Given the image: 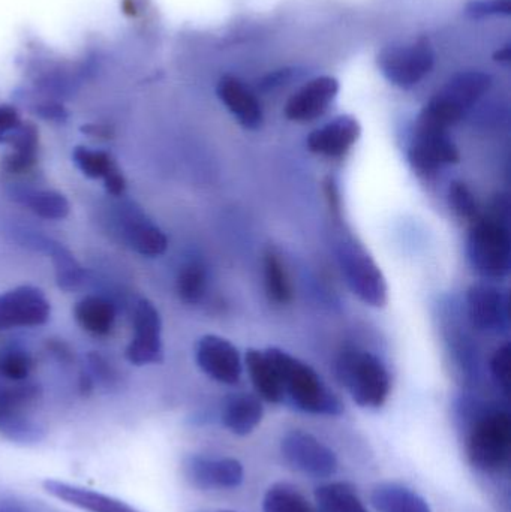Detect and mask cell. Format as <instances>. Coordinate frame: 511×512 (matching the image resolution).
Listing matches in <instances>:
<instances>
[{"mask_svg": "<svg viewBox=\"0 0 511 512\" xmlns=\"http://www.w3.org/2000/svg\"><path fill=\"white\" fill-rule=\"evenodd\" d=\"M464 418V445L468 460L485 474H501L509 468L511 417L501 408H476Z\"/></svg>", "mask_w": 511, "mask_h": 512, "instance_id": "obj_1", "label": "cell"}, {"mask_svg": "<svg viewBox=\"0 0 511 512\" xmlns=\"http://www.w3.org/2000/svg\"><path fill=\"white\" fill-rule=\"evenodd\" d=\"M264 352L281 379L284 400H290L291 405L308 414L336 417L344 412L339 397L311 366L279 348H267Z\"/></svg>", "mask_w": 511, "mask_h": 512, "instance_id": "obj_2", "label": "cell"}, {"mask_svg": "<svg viewBox=\"0 0 511 512\" xmlns=\"http://www.w3.org/2000/svg\"><path fill=\"white\" fill-rule=\"evenodd\" d=\"M339 381L362 408L378 409L389 399L392 379L380 358L371 352L345 351L336 366Z\"/></svg>", "mask_w": 511, "mask_h": 512, "instance_id": "obj_3", "label": "cell"}, {"mask_svg": "<svg viewBox=\"0 0 511 512\" xmlns=\"http://www.w3.org/2000/svg\"><path fill=\"white\" fill-rule=\"evenodd\" d=\"M467 252L480 276L495 280L509 276L511 240L506 221L501 216H479L468 234Z\"/></svg>", "mask_w": 511, "mask_h": 512, "instance_id": "obj_4", "label": "cell"}, {"mask_svg": "<svg viewBox=\"0 0 511 512\" xmlns=\"http://www.w3.org/2000/svg\"><path fill=\"white\" fill-rule=\"evenodd\" d=\"M335 252L339 268L351 291L368 306H386V279L369 252L347 234H341L336 239Z\"/></svg>", "mask_w": 511, "mask_h": 512, "instance_id": "obj_5", "label": "cell"}, {"mask_svg": "<svg viewBox=\"0 0 511 512\" xmlns=\"http://www.w3.org/2000/svg\"><path fill=\"white\" fill-rule=\"evenodd\" d=\"M387 80L402 89H410L434 69L435 54L429 39L420 38L411 45L386 48L378 59Z\"/></svg>", "mask_w": 511, "mask_h": 512, "instance_id": "obj_6", "label": "cell"}, {"mask_svg": "<svg viewBox=\"0 0 511 512\" xmlns=\"http://www.w3.org/2000/svg\"><path fill=\"white\" fill-rule=\"evenodd\" d=\"M411 167L420 176H435L446 165L458 164L461 153L447 129L417 120L416 132L408 150Z\"/></svg>", "mask_w": 511, "mask_h": 512, "instance_id": "obj_7", "label": "cell"}, {"mask_svg": "<svg viewBox=\"0 0 511 512\" xmlns=\"http://www.w3.org/2000/svg\"><path fill=\"white\" fill-rule=\"evenodd\" d=\"M285 462L294 469L314 478H329L338 471V457L320 439L302 430L288 432L281 441Z\"/></svg>", "mask_w": 511, "mask_h": 512, "instance_id": "obj_8", "label": "cell"}, {"mask_svg": "<svg viewBox=\"0 0 511 512\" xmlns=\"http://www.w3.org/2000/svg\"><path fill=\"white\" fill-rule=\"evenodd\" d=\"M186 481L195 489H236L243 483L245 469L233 457L186 456L182 463Z\"/></svg>", "mask_w": 511, "mask_h": 512, "instance_id": "obj_9", "label": "cell"}, {"mask_svg": "<svg viewBox=\"0 0 511 512\" xmlns=\"http://www.w3.org/2000/svg\"><path fill=\"white\" fill-rule=\"evenodd\" d=\"M50 303L41 289L18 286L0 294V330L39 327L50 318Z\"/></svg>", "mask_w": 511, "mask_h": 512, "instance_id": "obj_10", "label": "cell"}, {"mask_svg": "<svg viewBox=\"0 0 511 512\" xmlns=\"http://www.w3.org/2000/svg\"><path fill=\"white\" fill-rule=\"evenodd\" d=\"M162 322L158 310L152 301L141 298L135 306L134 336L126 349V358L135 366L161 363Z\"/></svg>", "mask_w": 511, "mask_h": 512, "instance_id": "obj_11", "label": "cell"}, {"mask_svg": "<svg viewBox=\"0 0 511 512\" xmlns=\"http://www.w3.org/2000/svg\"><path fill=\"white\" fill-rule=\"evenodd\" d=\"M471 325L483 333H500L509 328V295L488 283H476L467 292Z\"/></svg>", "mask_w": 511, "mask_h": 512, "instance_id": "obj_12", "label": "cell"}, {"mask_svg": "<svg viewBox=\"0 0 511 512\" xmlns=\"http://www.w3.org/2000/svg\"><path fill=\"white\" fill-rule=\"evenodd\" d=\"M195 358L209 378L227 385H236L240 381L242 360L230 340L215 334L201 337L195 348Z\"/></svg>", "mask_w": 511, "mask_h": 512, "instance_id": "obj_13", "label": "cell"}, {"mask_svg": "<svg viewBox=\"0 0 511 512\" xmlns=\"http://www.w3.org/2000/svg\"><path fill=\"white\" fill-rule=\"evenodd\" d=\"M339 83L332 77H318L309 81L285 105V117L291 122H311L326 113L335 96Z\"/></svg>", "mask_w": 511, "mask_h": 512, "instance_id": "obj_14", "label": "cell"}, {"mask_svg": "<svg viewBox=\"0 0 511 512\" xmlns=\"http://www.w3.org/2000/svg\"><path fill=\"white\" fill-rule=\"evenodd\" d=\"M44 492L63 504L84 512H140L125 501L59 480H45Z\"/></svg>", "mask_w": 511, "mask_h": 512, "instance_id": "obj_15", "label": "cell"}, {"mask_svg": "<svg viewBox=\"0 0 511 512\" xmlns=\"http://www.w3.org/2000/svg\"><path fill=\"white\" fill-rule=\"evenodd\" d=\"M359 122L351 116H339L323 128L315 129L306 140L309 152L326 158H342L359 140Z\"/></svg>", "mask_w": 511, "mask_h": 512, "instance_id": "obj_16", "label": "cell"}, {"mask_svg": "<svg viewBox=\"0 0 511 512\" xmlns=\"http://www.w3.org/2000/svg\"><path fill=\"white\" fill-rule=\"evenodd\" d=\"M120 227L128 245L144 256H159L167 251V236L140 209L132 204L123 206L119 215Z\"/></svg>", "mask_w": 511, "mask_h": 512, "instance_id": "obj_17", "label": "cell"}, {"mask_svg": "<svg viewBox=\"0 0 511 512\" xmlns=\"http://www.w3.org/2000/svg\"><path fill=\"white\" fill-rule=\"evenodd\" d=\"M20 242L27 248L45 252L53 259L56 270L57 285L63 291H74L84 282V270L74 255L56 240L48 239L41 234L21 233Z\"/></svg>", "mask_w": 511, "mask_h": 512, "instance_id": "obj_18", "label": "cell"}, {"mask_svg": "<svg viewBox=\"0 0 511 512\" xmlns=\"http://www.w3.org/2000/svg\"><path fill=\"white\" fill-rule=\"evenodd\" d=\"M219 99L246 129H258L263 125V110L254 93L236 77L225 75L219 81Z\"/></svg>", "mask_w": 511, "mask_h": 512, "instance_id": "obj_19", "label": "cell"}, {"mask_svg": "<svg viewBox=\"0 0 511 512\" xmlns=\"http://www.w3.org/2000/svg\"><path fill=\"white\" fill-rule=\"evenodd\" d=\"M263 405L254 394L236 393L225 399L222 423L237 436H248L263 420Z\"/></svg>", "mask_w": 511, "mask_h": 512, "instance_id": "obj_20", "label": "cell"}, {"mask_svg": "<svg viewBox=\"0 0 511 512\" xmlns=\"http://www.w3.org/2000/svg\"><path fill=\"white\" fill-rule=\"evenodd\" d=\"M371 502L377 512H431L423 496L399 483L377 484L372 489Z\"/></svg>", "mask_w": 511, "mask_h": 512, "instance_id": "obj_21", "label": "cell"}, {"mask_svg": "<svg viewBox=\"0 0 511 512\" xmlns=\"http://www.w3.org/2000/svg\"><path fill=\"white\" fill-rule=\"evenodd\" d=\"M491 84V77L485 72H459L438 95L443 96L450 104L461 108L465 113L468 108L473 107L477 101H480L488 93Z\"/></svg>", "mask_w": 511, "mask_h": 512, "instance_id": "obj_22", "label": "cell"}, {"mask_svg": "<svg viewBox=\"0 0 511 512\" xmlns=\"http://www.w3.org/2000/svg\"><path fill=\"white\" fill-rule=\"evenodd\" d=\"M5 144H9L12 149L11 155L5 159L8 173L24 174L32 170L38 153V129L33 123L21 122L20 126L8 135Z\"/></svg>", "mask_w": 511, "mask_h": 512, "instance_id": "obj_23", "label": "cell"}, {"mask_svg": "<svg viewBox=\"0 0 511 512\" xmlns=\"http://www.w3.org/2000/svg\"><path fill=\"white\" fill-rule=\"evenodd\" d=\"M246 366L255 390L264 400L270 403L284 402L281 379L266 352L249 349L246 354Z\"/></svg>", "mask_w": 511, "mask_h": 512, "instance_id": "obj_24", "label": "cell"}, {"mask_svg": "<svg viewBox=\"0 0 511 512\" xmlns=\"http://www.w3.org/2000/svg\"><path fill=\"white\" fill-rule=\"evenodd\" d=\"M75 319L87 333L105 336L113 330L116 321V309L104 297L89 295L78 301L74 309Z\"/></svg>", "mask_w": 511, "mask_h": 512, "instance_id": "obj_25", "label": "cell"}, {"mask_svg": "<svg viewBox=\"0 0 511 512\" xmlns=\"http://www.w3.org/2000/svg\"><path fill=\"white\" fill-rule=\"evenodd\" d=\"M12 198L29 207L35 215L50 221H60L69 215V203L62 194L47 189L15 188Z\"/></svg>", "mask_w": 511, "mask_h": 512, "instance_id": "obj_26", "label": "cell"}, {"mask_svg": "<svg viewBox=\"0 0 511 512\" xmlns=\"http://www.w3.org/2000/svg\"><path fill=\"white\" fill-rule=\"evenodd\" d=\"M315 512H369L348 483H329L315 490Z\"/></svg>", "mask_w": 511, "mask_h": 512, "instance_id": "obj_27", "label": "cell"}, {"mask_svg": "<svg viewBox=\"0 0 511 512\" xmlns=\"http://www.w3.org/2000/svg\"><path fill=\"white\" fill-rule=\"evenodd\" d=\"M263 511L315 512V508L296 487L287 483H276L264 495Z\"/></svg>", "mask_w": 511, "mask_h": 512, "instance_id": "obj_28", "label": "cell"}, {"mask_svg": "<svg viewBox=\"0 0 511 512\" xmlns=\"http://www.w3.org/2000/svg\"><path fill=\"white\" fill-rule=\"evenodd\" d=\"M264 283H266L267 295L273 303H290L293 298V286L285 265L273 251H267L264 255Z\"/></svg>", "mask_w": 511, "mask_h": 512, "instance_id": "obj_29", "label": "cell"}, {"mask_svg": "<svg viewBox=\"0 0 511 512\" xmlns=\"http://www.w3.org/2000/svg\"><path fill=\"white\" fill-rule=\"evenodd\" d=\"M0 433L15 444H38L44 439V429L24 414L0 415Z\"/></svg>", "mask_w": 511, "mask_h": 512, "instance_id": "obj_30", "label": "cell"}, {"mask_svg": "<svg viewBox=\"0 0 511 512\" xmlns=\"http://www.w3.org/2000/svg\"><path fill=\"white\" fill-rule=\"evenodd\" d=\"M207 288L206 268L198 261L183 265L177 277V292L185 303L197 304L203 300Z\"/></svg>", "mask_w": 511, "mask_h": 512, "instance_id": "obj_31", "label": "cell"}, {"mask_svg": "<svg viewBox=\"0 0 511 512\" xmlns=\"http://www.w3.org/2000/svg\"><path fill=\"white\" fill-rule=\"evenodd\" d=\"M75 165L80 168L81 173L90 179H105L116 170L117 164L110 153L102 150L87 149V147H77L72 153Z\"/></svg>", "mask_w": 511, "mask_h": 512, "instance_id": "obj_32", "label": "cell"}, {"mask_svg": "<svg viewBox=\"0 0 511 512\" xmlns=\"http://www.w3.org/2000/svg\"><path fill=\"white\" fill-rule=\"evenodd\" d=\"M449 203L453 212L465 221H476L479 218V204L471 189L464 182H453L449 188Z\"/></svg>", "mask_w": 511, "mask_h": 512, "instance_id": "obj_33", "label": "cell"}, {"mask_svg": "<svg viewBox=\"0 0 511 512\" xmlns=\"http://www.w3.org/2000/svg\"><path fill=\"white\" fill-rule=\"evenodd\" d=\"M32 360L23 351H11L0 358V375L9 381L21 382L29 376Z\"/></svg>", "mask_w": 511, "mask_h": 512, "instance_id": "obj_34", "label": "cell"}, {"mask_svg": "<svg viewBox=\"0 0 511 512\" xmlns=\"http://www.w3.org/2000/svg\"><path fill=\"white\" fill-rule=\"evenodd\" d=\"M491 373L504 396H509L511 382V348L509 343L497 349L491 360Z\"/></svg>", "mask_w": 511, "mask_h": 512, "instance_id": "obj_35", "label": "cell"}, {"mask_svg": "<svg viewBox=\"0 0 511 512\" xmlns=\"http://www.w3.org/2000/svg\"><path fill=\"white\" fill-rule=\"evenodd\" d=\"M510 0H474L468 5L471 17H485L492 14H510Z\"/></svg>", "mask_w": 511, "mask_h": 512, "instance_id": "obj_36", "label": "cell"}, {"mask_svg": "<svg viewBox=\"0 0 511 512\" xmlns=\"http://www.w3.org/2000/svg\"><path fill=\"white\" fill-rule=\"evenodd\" d=\"M21 120L17 110L8 105L0 107V143H5L8 135L20 126Z\"/></svg>", "mask_w": 511, "mask_h": 512, "instance_id": "obj_37", "label": "cell"}, {"mask_svg": "<svg viewBox=\"0 0 511 512\" xmlns=\"http://www.w3.org/2000/svg\"><path fill=\"white\" fill-rule=\"evenodd\" d=\"M104 183L108 194L113 195V197H122V195L125 194L126 179L119 168H116L113 173H110V176L105 177Z\"/></svg>", "mask_w": 511, "mask_h": 512, "instance_id": "obj_38", "label": "cell"}, {"mask_svg": "<svg viewBox=\"0 0 511 512\" xmlns=\"http://www.w3.org/2000/svg\"><path fill=\"white\" fill-rule=\"evenodd\" d=\"M0 512H29L14 501L0 502Z\"/></svg>", "mask_w": 511, "mask_h": 512, "instance_id": "obj_39", "label": "cell"}, {"mask_svg": "<svg viewBox=\"0 0 511 512\" xmlns=\"http://www.w3.org/2000/svg\"><path fill=\"white\" fill-rule=\"evenodd\" d=\"M215 512H234V511H215Z\"/></svg>", "mask_w": 511, "mask_h": 512, "instance_id": "obj_40", "label": "cell"}]
</instances>
